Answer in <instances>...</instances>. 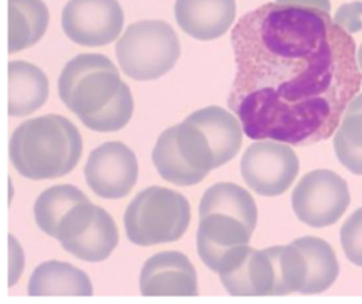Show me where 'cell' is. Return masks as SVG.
<instances>
[{"label":"cell","mask_w":362,"mask_h":304,"mask_svg":"<svg viewBox=\"0 0 362 304\" xmlns=\"http://www.w3.org/2000/svg\"><path fill=\"white\" fill-rule=\"evenodd\" d=\"M230 44L228 106L252 140H327L362 83L351 34L320 8L266 3L238 20Z\"/></svg>","instance_id":"cell-1"},{"label":"cell","mask_w":362,"mask_h":304,"mask_svg":"<svg viewBox=\"0 0 362 304\" xmlns=\"http://www.w3.org/2000/svg\"><path fill=\"white\" fill-rule=\"evenodd\" d=\"M58 93L64 105L93 131H117L133 115L129 86L102 54L74 57L59 75Z\"/></svg>","instance_id":"cell-2"},{"label":"cell","mask_w":362,"mask_h":304,"mask_svg":"<svg viewBox=\"0 0 362 304\" xmlns=\"http://www.w3.org/2000/svg\"><path fill=\"white\" fill-rule=\"evenodd\" d=\"M257 208L252 195L232 182L209 187L199 202L197 249L204 264L223 273L243 260L256 228Z\"/></svg>","instance_id":"cell-3"},{"label":"cell","mask_w":362,"mask_h":304,"mask_svg":"<svg viewBox=\"0 0 362 304\" xmlns=\"http://www.w3.org/2000/svg\"><path fill=\"white\" fill-rule=\"evenodd\" d=\"M82 139L64 116L45 115L25 120L11 134L10 158L14 168L30 180L64 177L78 164Z\"/></svg>","instance_id":"cell-4"},{"label":"cell","mask_w":362,"mask_h":304,"mask_svg":"<svg viewBox=\"0 0 362 304\" xmlns=\"http://www.w3.org/2000/svg\"><path fill=\"white\" fill-rule=\"evenodd\" d=\"M242 131L239 119L219 106H208L177 124V146L194 168L209 173L238 154Z\"/></svg>","instance_id":"cell-5"},{"label":"cell","mask_w":362,"mask_h":304,"mask_svg":"<svg viewBox=\"0 0 362 304\" xmlns=\"http://www.w3.org/2000/svg\"><path fill=\"white\" fill-rule=\"evenodd\" d=\"M189 219V204L184 195L170 188L148 187L127 205L126 236L139 246L175 242L185 233Z\"/></svg>","instance_id":"cell-6"},{"label":"cell","mask_w":362,"mask_h":304,"mask_svg":"<svg viewBox=\"0 0 362 304\" xmlns=\"http://www.w3.org/2000/svg\"><path fill=\"white\" fill-rule=\"evenodd\" d=\"M180 54L178 37L163 20L133 23L116 42V58L122 71L136 81L163 76L175 65Z\"/></svg>","instance_id":"cell-7"},{"label":"cell","mask_w":362,"mask_h":304,"mask_svg":"<svg viewBox=\"0 0 362 304\" xmlns=\"http://www.w3.org/2000/svg\"><path fill=\"white\" fill-rule=\"evenodd\" d=\"M55 238L68 253L85 262L107 259L119 242L117 226L112 216L88 198L65 215Z\"/></svg>","instance_id":"cell-8"},{"label":"cell","mask_w":362,"mask_h":304,"mask_svg":"<svg viewBox=\"0 0 362 304\" xmlns=\"http://www.w3.org/2000/svg\"><path fill=\"white\" fill-rule=\"evenodd\" d=\"M349 201L346 181L331 170L305 174L291 194L294 214L313 228L334 225L346 211Z\"/></svg>","instance_id":"cell-9"},{"label":"cell","mask_w":362,"mask_h":304,"mask_svg":"<svg viewBox=\"0 0 362 304\" xmlns=\"http://www.w3.org/2000/svg\"><path fill=\"white\" fill-rule=\"evenodd\" d=\"M298 158L291 147L276 140L250 144L240 160L246 185L259 195L276 197L288 189L298 174Z\"/></svg>","instance_id":"cell-10"},{"label":"cell","mask_w":362,"mask_h":304,"mask_svg":"<svg viewBox=\"0 0 362 304\" xmlns=\"http://www.w3.org/2000/svg\"><path fill=\"white\" fill-rule=\"evenodd\" d=\"M123 21L117 0H69L61 14L65 35L83 47L113 42L123 28Z\"/></svg>","instance_id":"cell-11"},{"label":"cell","mask_w":362,"mask_h":304,"mask_svg":"<svg viewBox=\"0 0 362 304\" xmlns=\"http://www.w3.org/2000/svg\"><path fill=\"white\" fill-rule=\"evenodd\" d=\"M83 174L98 197L119 199L126 197L137 181V158L126 144L107 141L89 154Z\"/></svg>","instance_id":"cell-12"},{"label":"cell","mask_w":362,"mask_h":304,"mask_svg":"<svg viewBox=\"0 0 362 304\" xmlns=\"http://www.w3.org/2000/svg\"><path fill=\"white\" fill-rule=\"evenodd\" d=\"M140 291L148 297L197 296V271L188 257L180 252L157 253L140 271Z\"/></svg>","instance_id":"cell-13"},{"label":"cell","mask_w":362,"mask_h":304,"mask_svg":"<svg viewBox=\"0 0 362 304\" xmlns=\"http://www.w3.org/2000/svg\"><path fill=\"white\" fill-rule=\"evenodd\" d=\"M174 16L180 28L195 40L222 37L236 17L235 0H175Z\"/></svg>","instance_id":"cell-14"},{"label":"cell","mask_w":362,"mask_h":304,"mask_svg":"<svg viewBox=\"0 0 362 304\" xmlns=\"http://www.w3.org/2000/svg\"><path fill=\"white\" fill-rule=\"evenodd\" d=\"M8 115L25 116L40 109L49 92L48 78L34 64L8 62Z\"/></svg>","instance_id":"cell-15"},{"label":"cell","mask_w":362,"mask_h":304,"mask_svg":"<svg viewBox=\"0 0 362 304\" xmlns=\"http://www.w3.org/2000/svg\"><path fill=\"white\" fill-rule=\"evenodd\" d=\"M89 277L69 263L49 260L37 266L28 281L30 296H92Z\"/></svg>","instance_id":"cell-16"},{"label":"cell","mask_w":362,"mask_h":304,"mask_svg":"<svg viewBox=\"0 0 362 304\" xmlns=\"http://www.w3.org/2000/svg\"><path fill=\"white\" fill-rule=\"evenodd\" d=\"M49 13L42 0H8V52L25 49L41 40Z\"/></svg>","instance_id":"cell-17"},{"label":"cell","mask_w":362,"mask_h":304,"mask_svg":"<svg viewBox=\"0 0 362 304\" xmlns=\"http://www.w3.org/2000/svg\"><path fill=\"white\" fill-rule=\"evenodd\" d=\"M293 243L301 250L307 266L305 281L300 293L317 294L331 287L338 277L339 266L329 243L315 236L298 238Z\"/></svg>","instance_id":"cell-18"},{"label":"cell","mask_w":362,"mask_h":304,"mask_svg":"<svg viewBox=\"0 0 362 304\" xmlns=\"http://www.w3.org/2000/svg\"><path fill=\"white\" fill-rule=\"evenodd\" d=\"M151 160L161 178L175 185H194L208 175V173L194 168L180 153L177 146V126L160 134L153 148Z\"/></svg>","instance_id":"cell-19"},{"label":"cell","mask_w":362,"mask_h":304,"mask_svg":"<svg viewBox=\"0 0 362 304\" xmlns=\"http://www.w3.org/2000/svg\"><path fill=\"white\" fill-rule=\"evenodd\" d=\"M334 150L341 164L362 175V92L348 105L334 137Z\"/></svg>","instance_id":"cell-20"},{"label":"cell","mask_w":362,"mask_h":304,"mask_svg":"<svg viewBox=\"0 0 362 304\" xmlns=\"http://www.w3.org/2000/svg\"><path fill=\"white\" fill-rule=\"evenodd\" d=\"M88 197L71 184L54 185L42 191L34 204V218L38 228L55 238L64 216Z\"/></svg>","instance_id":"cell-21"},{"label":"cell","mask_w":362,"mask_h":304,"mask_svg":"<svg viewBox=\"0 0 362 304\" xmlns=\"http://www.w3.org/2000/svg\"><path fill=\"white\" fill-rule=\"evenodd\" d=\"M341 246L349 262L362 267V208L352 215L341 226Z\"/></svg>","instance_id":"cell-22"},{"label":"cell","mask_w":362,"mask_h":304,"mask_svg":"<svg viewBox=\"0 0 362 304\" xmlns=\"http://www.w3.org/2000/svg\"><path fill=\"white\" fill-rule=\"evenodd\" d=\"M334 21L349 34L361 31L362 30V1L355 0L351 3L341 4L334 14Z\"/></svg>","instance_id":"cell-23"},{"label":"cell","mask_w":362,"mask_h":304,"mask_svg":"<svg viewBox=\"0 0 362 304\" xmlns=\"http://www.w3.org/2000/svg\"><path fill=\"white\" fill-rule=\"evenodd\" d=\"M280 4H293V6H304V7H314L322 11L329 13L331 3L329 0H276Z\"/></svg>","instance_id":"cell-24"},{"label":"cell","mask_w":362,"mask_h":304,"mask_svg":"<svg viewBox=\"0 0 362 304\" xmlns=\"http://www.w3.org/2000/svg\"><path fill=\"white\" fill-rule=\"evenodd\" d=\"M356 58H358V65H359V68H361V71H362V42H361V45H359V48H358Z\"/></svg>","instance_id":"cell-25"}]
</instances>
